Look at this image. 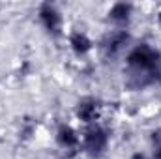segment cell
<instances>
[{"label": "cell", "mask_w": 161, "mask_h": 159, "mask_svg": "<svg viewBox=\"0 0 161 159\" xmlns=\"http://www.w3.org/2000/svg\"><path fill=\"white\" fill-rule=\"evenodd\" d=\"M92 112H94V105H80V109H79V114L80 116H84V118H90L92 116Z\"/></svg>", "instance_id": "cell-6"}, {"label": "cell", "mask_w": 161, "mask_h": 159, "mask_svg": "<svg viewBox=\"0 0 161 159\" xmlns=\"http://www.w3.org/2000/svg\"><path fill=\"white\" fill-rule=\"evenodd\" d=\"M113 15H114L116 19H124V17L127 15V8H125L124 4H120V6H116V8L113 9Z\"/></svg>", "instance_id": "cell-5"}, {"label": "cell", "mask_w": 161, "mask_h": 159, "mask_svg": "<svg viewBox=\"0 0 161 159\" xmlns=\"http://www.w3.org/2000/svg\"><path fill=\"white\" fill-rule=\"evenodd\" d=\"M60 140L66 142V144H73V142H75L73 131H71V129H62V131H60Z\"/></svg>", "instance_id": "cell-4"}, {"label": "cell", "mask_w": 161, "mask_h": 159, "mask_svg": "<svg viewBox=\"0 0 161 159\" xmlns=\"http://www.w3.org/2000/svg\"><path fill=\"white\" fill-rule=\"evenodd\" d=\"M103 144H105V137H103L101 131H92V133L88 135V146H90L92 150H101Z\"/></svg>", "instance_id": "cell-1"}, {"label": "cell", "mask_w": 161, "mask_h": 159, "mask_svg": "<svg viewBox=\"0 0 161 159\" xmlns=\"http://www.w3.org/2000/svg\"><path fill=\"white\" fill-rule=\"evenodd\" d=\"M73 45H75V49L77 51H86L88 49V40L84 38V36H73Z\"/></svg>", "instance_id": "cell-3"}, {"label": "cell", "mask_w": 161, "mask_h": 159, "mask_svg": "<svg viewBox=\"0 0 161 159\" xmlns=\"http://www.w3.org/2000/svg\"><path fill=\"white\" fill-rule=\"evenodd\" d=\"M154 142L158 144V148L161 150V131H158V133H154Z\"/></svg>", "instance_id": "cell-7"}, {"label": "cell", "mask_w": 161, "mask_h": 159, "mask_svg": "<svg viewBox=\"0 0 161 159\" xmlns=\"http://www.w3.org/2000/svg\"><path fill=\"white\" fill-rule=\"evenodd\" d=\"M43 19H45V23H47V26H49L51 30L56 28V25H58V17H56V13H54L49 6L43 8Z\"/></svg>", "instance_id": "cell-2"}]
</instances>
